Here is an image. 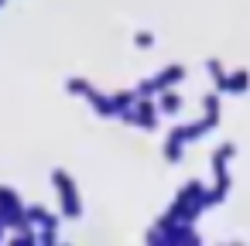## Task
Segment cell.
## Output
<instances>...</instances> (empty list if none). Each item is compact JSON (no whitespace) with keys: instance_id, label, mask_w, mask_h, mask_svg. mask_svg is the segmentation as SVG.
<instances>
[]
</instances>
